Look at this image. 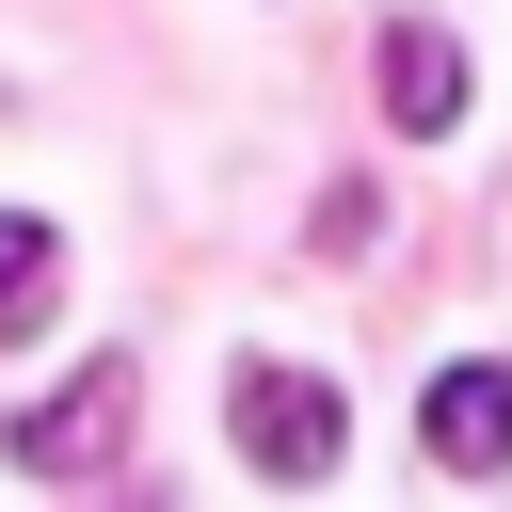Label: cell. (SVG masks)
I'll return each instance as SVG.
<instances>
[{
    "label": "cell",
    "instance_id": "obj_2",
    "mask_svg": "<svg viewBox=\"0 0 512 512\" xmlns=\"http://www.w3.org/2000/svg\"><path fill=\"white\" fill-rule=\"evenodd\" d=\"M128 400H144V368H128V352H80L48 400H16V432H0L16 480H96V464L128 448Z\"/></svg>",
    "mask_w": 512,
    "mask_h": 512
},
{
    "label": "cell",
    "instance_id": "obj_4",
    "mask_svg": "<svg viewBox=\"0 0 512 512\" xmlns=\"http://www.w3.org/2000/svg\"><path fill=\"white\" fill-rule=\"evenodd\" d=\"M464 96H480V80H464V48H448L432 16H384V128H400V144H448V128H464Z\"/></svg>",
    "mask_w": 512,
    "mask_h": 512
},
{
    "label": "cell",
    "instance_id": "obj_1",
    "mask_svg": "<svg viewBox=\"0 0 512 512\" xmlns=\"http://www.w3.org/2000/svg\"><path fill=\"white\" fill-rule=\"evenodd\" d=\"M224 432H240V464L256 480H336L352 464V400L320 384V368H272V352H240V384H224Z\"/></svg>",
    "mask_w": 512,
    "mask_h": 512
},
{
    "label": "cell",
    "instance_id": "obj_5",
    "mask_svg": "<svg viewBox=\"0 0 512 512\" xmlns=\"http://www.w3.org/2000/svg\"><path fill=\"white\" fill-rule=\"evenodd\" d=\"M64 304V224H32V208H0V336H32Z\"/></svg>",
    "mask_w": 512,
    "mask_h": 512
},
{
    "label": "cell",
    "instance_id": "obj_3",
    "mask_svg": "<svg viewBox=\"0 0 512 512\" xmlns=\"http://www.w3.org/2000/svg\"><path fill=\"white\" fill-rule=\"evenodd\" d=\"M416 448H432L448 480H496V464H512V368H496V352L432 368V400H416Z\"/></svg>",
    "mask_w": 512,
    "mask_h": 512
}]
</instances>
